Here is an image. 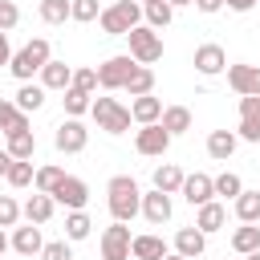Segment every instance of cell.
<instances>
[{"label":"cell","instance_id":"obj_1","mask_svg":"<svg viewBox=\"0 0 260 260\" xmlns=\"http://www.w3.org/2000/svg\"><path fill=\"white\" fill-rule=\"evenodd\" d=\"M106 203H110V215L118 223H130L134 215H142V191L130 175H114L106 183Z\"/></svg>","mask_w":260,"mask_h":260},{"label":"cell","instance_id":"obj_2","mask_svg":"<svg viewBox=\"0 0 260 260\" xmlns=\"http://www.w3.org/2000/svg\"><path fill=\"white\" fill-rule=\"evenodd\" d=\"M49 61H53V49H49V41H45V37H32L24 49H16V53H12V65H8V73H12L16 81H32V73H41Z\"/></svg>","mask_w":260,"mask_h":260},{"label":"cell","instance_id":"obj_3","mask_svg":"<svg viewBox=\"0 0 260 260\" xmlns=\"http://www.w3.org/2000/svg\"><path fill=\"white\" fill-rule=\"evenodd\" d=\"M98 24H102L106 37H130V28L142 24V4H138V0H118V4L102 8Z\"/></svg>","mask_w":260,"mask_h":260},{"label":"cell","instance_id":"obj_4","mask_svg":"<svg viewBox=\"0 0 260 260\" xmlns=\"http://www.w3.org/2000/svg\"><path fill=\"white\" fill-rule=\"evenodd\" d=\"M89 114H93L98 130H106V134H126L130 130V106H122L118 98H93Z\"/></svg>","mask_w":260,"mask_h":260},{"label":"cell","instance_id":"obj_5","mask_svg":"<svg viewBox=\"0 0 260 260\" xmlns=\"http://www.w3.org/2000/svg\"><path fill=\"white\" fill-rule=\"evenodd\" d=\"M130 57L138 61V65H154L158 57H162V32H154L150 24H138V28H130Z\"/></svg>","mask_w":260,"mask_h":260},{"label":"cell","instance_id":"obj_6","mask_svg":"<svg viewBox=\"0 0 260 260\" xmlns=\"http://www.w3.org/2000/svg\"><path fill=\"white\" fill-rule=\"evenodd\" d=\"M134 69H138V61H134L130 53H118V57H106V61L98 65V81H102V89H122Z\"/></svg>","mask_w":260,"mask_h":260},{"label":"cell","instance_id":"obj_7","mask_svg":"<svg viewBox=\"0 0 260 260\" xmlns=\"http://www.w3.org/2000/svg\"><path fill=\"white\" fill-rule=\"evenodd\" d=\"M4 150H8L12 158H20V162H32V154H37V134L28 130V114H20V122L4 134Z\"/></svg>","mask_w":260,"mask_h":260},{"label":"cell","instance_id":"obj_8","mask_svg":"<svg viewBox=\"0 0 260 260\" xmlns=\"http://www.w3.org/2000/svg\"><path fill=\"white\" fill-rule=\"evenodd\" d=\"M53 146H57L61 154H81V150L89 146V130L81 126V118H65V122L57 126V134H53Z\"/></svg>","mask_w":260,"mask_h":260},{"label":"cell","instance_id":"obj_9","mask_svg":"<svg viewBox=\"0 0 260 260\" xmlns=\"http://www.w3.org/2000/svg\"><path fill=\"white\" fill-rule=\"evenodd\" d=\"M134 150L146 154V158H162L171 150V134L162 130V122H150V126H138L134 134Z\"/></svg>","mask_w":260,"mask_h":260},{"label":"cell","instance_id":"obj_10","mask_svg":"<svg viewBox=\"0 0 260 260\" xmlns=\"http://www.w3.org/2000/svg\"><path fill=\"white\" fill-rule=\"evenodd\" d=\"M130 244H134L130 228L114 219V223L102 232V260H130Z\"/></svg>","mask_w":260,"mask_h":260},{"label":"cell","instance_id":"obj_11","mask_svg":"<svg viewBox=\"0 0 260 260\" xmlns=\"http://www.w3.org/2000/svg\"><path fill=\"white\" fill-rule=\"evenodd\" d=\"M53 203H61V207H69V211H85V203H89V187H85V179L65 175V179L57 183V191H53Z\"/></svg>","mask_w":260,"mask_h":260},{"label":"cell","instance_id":"obj_12","mask_svg":"<svg viewBox=\"0 0 260 260\" xmlns=\"http://www.w3.org/2000/svg\"><path fill=\"white\" fill-rule=\"evenodd\" d=\"M228 85L240 93V98H260V65H228Z\"/></svg>","mask_w":260,"mask_h":260},{"label":"cell","instance_id":"obj_13","mask_svg":"<svg viewBox=\"0 0 260 260\" xmlns=\"http://www.w3.org/2000/svg\"><path fill=\"white\" fill-rule=\"evenodd\" d=\"M191 65H195V73H203V77H219L223 69H228V53H223V45H199L195 49V57H191Z\"/></svg>","mask_w":260,"mask_h":260},{"label":"cell","instance_id":"obj_14","mask_svg":"<svg viewBox=\"0 0 260 260\" xmlns=\"http://www.w3.org/2000/svg\"><path fill=\"white\" fill-rule=\"evenodd\" d=\"M191 207H203V203H211L215 199V179L211 175H203V171H195V175H187L183 179V191H179Z\"/></svg>","mask_w":260,"mask_h":260},{"label":"cell","instance_id":"obj_15","mask_svg":"<svg viewBox=\"0 0 260 260\" xmlns=\"http://www.w3.org/2000/svg\"><path fill=\"white\" fill-rule=\"evenodd\" d=\"M236 134L244 142H260V98H240V126Z\"/></svg>","mask_w":260,"mask_h":260},{"label":"cell","instance_id":"obj_16","mask_svg":"<svg viewBox=\"0 0 260 260\" xmlns=\"http://www.w3.org/2000/svg\"><path fill=\"white\" fill-rule=\"evenodd\" d=\"M142 215H146V223H154V228H162V223L171 219V195H162L158 187H150V191H142Z\"/></svg>","mask_w":260,"mask_h":260},{"label":"cell","instance_id":"obj_17","mask_svg":"<svg viewBox=\"0 0 260 260\" xmlns=\"http://www.w3.org/2000/svg\"><path fill=\"white\" fill-rule=\"evenodd\" d=\"M53 207H57V203H53V195L32 191V195L24 199V207H20V215H24L28 223H37V228H41V223H49V219H53Z\"/></svg>","mask_w":260,"mask_h":260},{"label":"cell","instance_id":"obj_18","mask_svg":"<svg viewBox=\"0 0 260 260\" xmlns=\"http://www.w3.org/2000/svg\"><path fill=\"white\" fill-rule=\"evenodd\" d=\"M12 248L20 256H41L45 252V236L37 223H24V228H12Z\"/></svg>","mask_w":260,"mask_h":260},{"label":"cell","instance_id":"obj_19","mask_svg":"<svg viewBox=\"0 0 260 260\" xmlns=\"http://www.w3.org/2000/svg\"><path fill=\"white\" fill-rule=\"evenodd\" d=\"M162 98H154V93H146V98H134L130 102V118L138 122V126H150V122H162Z\"/></svg>","mask_w":260,"mask_h":260},{"label":"cell","instance_id":"obj_20","mask_svg":"<svg viewBox=\"0 0 260 260\" xmlns=\"http://www.w3.org/2000/svg\"><path fill=\"white\" fill-rule=\"evenodd\" d=\"M236 146H240V134H236V130H211V134H207V154H211L215 162H228V158L236 154Z\"/></svg>","mask_w":260,"mask_h":260},{"label":"cell","instance_id":"obj_21","mask_svg":"<svg viewBox=\"0 0 260 260\" xmlns=\"http://www.w3.org/2000/svg\"><path fill=\"white\" fill-rule=\"evenodd\" d=\"M223 223H228V207H223V203H215V199H211V203H203V207H195V228H199L203 236H211V232H219Z\"/></svg>","mask_w":260,"mask_h":260},{"label":"cell","instance_id":"obj_22","mask_svg":"<svg viewBox=\"0 0 260 260\" xmlns=\"http://www.w3.org/2000/svg\"><path fill=\"white\" fill-rule=\"evenodd\" d=\"M203 248H207V236L191 223V228H179L175 232V252L179 256H187V260H195V256H203Z\"/></svg>","mask_w":260,"mask_h":260},{"label":"cell","instance_id":"obj_23","mask_svg":"<svg viewBox=\"0 0 260 260\" xmlns=\"http://www.w3.org/2000/svg\"><path fill=\"white\" fill-rule=\"evenodd\" d=\"M41 85L45 89H69L73 85V65H65V61H49L45 69H41Z\"/></svg>","mask_w":260,"mask_h":260},{"label":"cell","instance_id":"obj_24","mask_svg":"<svg viewBox=\"0 0 260 260\" xmlns=\"http://www.w3.org/2000/svg\"><path fill=\"white\" fill-rule=\"evenodd\" d=\"M16 110L20 114H37L41 106H45V85H37V81H20V89H16Z\"/></svg>","mask_w":260,"mask_h":260},{"label":"cell","instance_id":"obj_25","mask_svg":"<svg viewBox=\"0 0 260 260\" xmlns=\"http://www.w3.org/2000/svg\"><path fill=\"white\" fill-rule=\"evenodd\" d=\"M130 256H134V260H162V256H167V244H162L158 236L142 232V236H134V244H130Z\"/></svg>","mask_w":260,"mask_h":260},{"label":"cell","instance_id":"obj_26","mask_svg":"<svg viewBox=\"0 0 260 260\" xmlns=\"http://www.w3.org/2000/svg\"><path fill=\"white\" fill-rule=\"evenodd\" d=\"M232 252H240V256L260 252V223H240L232 232Z\"/></svg>","mask_w":260,"mask_h":260},{"label":"cell","instance_id":"obj_27","mask_svg":"<svg viewBox=\"0 0 260 260\" xmlns=\"http://www.w3.org/2000/svg\"><path fill=\"white\" fill-rule=\"evenodd\" d=\"M183 171L175 167V162H162V167H154V187L162 191V195H179L183 191Z\"/></svg>","mask_w":260,"mask_h":260},{"label":"cell","instance_id":"obj_28","mask_svg":"<svg viewBox=\"0 0 260 260\" xmlns=\"http://www.w3.org/2000/svg\"><path fill=\"white\" fill-rule=\"evenodd\" d=\"M232 211H236V219L240 223H260V191H240V199L232 203Z\"/></svg>","mask_w":260,"mask_h":260},{"label":"cell","instance_id":"obj_29","mask_svg":"<svg viewBox=\"0 0 260 260\" xmlns=\"http://www.w3.org/2000/svg\"><path fill=\"white\" fill-rule=\"evenodd\" d=\"M162 130H167L171 138L187 134V130H191V110H187V106H167V110H162Z\"/></svg>","mask_w":260,"mask_h":260},{"label":"cell","instance_id":"obj_30","mask_svg":"<svg viewBox=\"0 0 260 260\" xmlns=\"http://www.w3.org/2000/svg\"><path fill=\"white\" fill-rule=\"evenodd\" d=\"M122 89H126L130 98H146V93H154V69H150V65H138Z\"/></svg>","mask_w":260,"mask_h":260},{"label":"cell","instance_id":"obj_31","mask_svg":"<svg viewBox=\"0 0 260 260\" xmlns=\"http://www.w3.org/2000/svg\"><path fill=\"white\" fill-rule=\"evenodd\" d=\"M61 106H65V114H69V118H81V114H89V106H93V93H85V89L69 85V89L61 93Z\"/></svg>","mask_w":260,"mask_h":260},{"label":"cell","instance_id":"obj_32","mask_svg":"<svg viewBox=\"0 0 260 260\" xmlns=\"http://www.w3.org/2000/svg\"><path fill=\"white\" fill-rule=\"evenodd\" d=\"M37 12L45 24H65V20H73V0H41Z\"/></svg>","mask_w":260,"mask_h":260},{"label":"cell","instance_id":"obj_33","mask_svg":"<svg viewBox=\"0 0 260 260\" xmlns=\"http://www.w3.org/2000/svg\"><path fill=\"white\" fill-rule=\"evenodd\" d=\"M142 20H146L154 32H162V28L175 20V8H171L167 0H154V4H146V8H142Z\"/></svg>","mask_w":260,"mask_h":260},{"label":"cell","instance_id":"obj_34","mask_svg":"<svg viewBox=\"0 0 260 260\" xmlns=\"http://www.w3.org/2000/svg\"><path fill=\"white\" fill-rule=\"evenodd\" d=\"M89 232H93V219H89L85 211H69V215H65V240H69V244L85 240Z\"/></svg>","mask_w":260,"mask_h":260},{"label":"cell","instance_id":"obj_35","mask_svg":"<svg viewBox=\"0 0 260 260\" xmlns=\"http://www.w3.org/2000/svg\"><path fill=\"white\" fill-rule=\"evenodd\" d=\"M61 179H65V171L49 162V167H37V179H32V187H37V191H45V195H53Z\"/></svg>","mask_w":260,"mask_h":260},{"label":"cell","instance_id":"obj_36","mask_svg":"<svg viewBox=\"0 0 260 260\" xmlns=\"http://www.w3.org/2000/svg\"><path fill=\"white\" fill-rule=\"evenodd\" d=\"M240 191H244V179L236 175V171H223V175H215V195H223V199H240Z\"/></svg>","mask_w":260,"mask_h":260},{"label":"cell","instance_id":"obj_37","mask_svg":"<svg viewBox=\"0 0 260 260\" xmlns=\"http://www.w3.org/2000/svg\"><path fill=\"white\" fill-rule=\"evenodd\" d=\"M32 179H37V167L16 158V162H12V171H8V187H16V191H20V187H28Z\"/></svg>","mask_w":260,"mask_h":260},{"label":"cell","instance_id":"obj_38","mask_svg":"<svg viewBox=\"0 0 260 260\" xmlns=\"http://www.w3.org/2000/svg\"><path fill=\"white\" fill-rule=\"evenodd\" d=\"M102 16V4L98 0H73V20L77 24H89V20H98Z\"/></svg>","mask_w":260,"mask_h":260},{"label":"cell","instance_id":"obj_39","mask_svg":"<svg viewBox=\"0 0 260 260\" xmlns=\"http://www.w3.org/2000/svg\"><path fill=\"white\" fill-rule=\"evenodd\" d=\"M16 219H20V203L12 195H0V228H16Z\"/></svg>","mask_w":260,"mask_h":260},{"label":"cell","instance_id":"obj_40","mask_svg":"<svg viewBox=\"0 0 260 260\" xmlns=\"http://www.w3.org/2000/svg\"><path fill=\"white\" fill-rule=\"evenodd\" d=\"M73 85L85 89V93H98L102 81H98V69H73Z\"/></svg>","mask_w":260,"mask_h":260},{"label":"cell","instance_id":"obj_41","mask_svg":"<svg viewBox=\"0 0 260 260\" xmlns=\"http://www.w3.org/2000/svg\"><path fill=\"white\" fill-rule=\"evenodd\" d=\"M16 122H20V110H16V102H12V98H0V130L8 134Z\"/></svg>","mask_w":260,"mask_h":260},{"label":"cell","instance_id":"obj_42","mask_svg":"<svg viewBox=\"0 0 260 260\" xmlns=\"http://www.w3.org/2000/svg\"><path fill=\"white\" fill-rule=\"evenodd\" d=\"M41 260H73V248H69V240H53V244H45Z\"/></svg>","mask_w":260,"mask_h":260},{"label":"cell","instance_id":"obj_43","mask_svg":"<svg viewBox=\"0 0 260 260\" xmlns=\"http://www.w3.org/2000/svg\"><path fill=\"white\" fill-rule=\"evenodd\" d=\"M16 20H20V8H16L12 0H0V32L16 28Z\"/></svg>","mask_w":260,"mask_h":260},{"label":"cell","instance_id":"obj_44","mask_svg":"<svg viewBox=\"0 0 260 260\" xmlns=\"http://www.w3.org/2000/svg\"><path fill=\"white\" fill-rule=\"evenodd\" d=\"M12 65V45H8V32H0V69Z\"/></svg>","mask_w":260,"mask_h":260},{"label":"cell","instance_id":"obj_45","mask_svg":"<svg viewBox=\"0 0 260 260\" xmlns=\"http://www.w3.org/2000/svg\"><path fill=\"white\" fill-rule=\"evenodd\" d=\"M223 8H232V12H252L256 0H223Z\"/></svg>","mask_w":260,"mask_h":260},{"label":"cell","instance_id":"obj_46","mask_svg":"<svg viewBox=\"0 0 260 260\" xmlns=\"http://www.w3.org/2000/svg\"><path fill=\"white\" fill-rule=\"evenodd\" d=\"M195 8L211 16V12H219V8H223V0H195Z\"/></svg>","mask_w":260,"mask_h":260},{"label":"cell","instance_id":"obj_47","mask_svg":"<svg viewBox=\"0 0 260 260\" xmlns=\"http://www.w3.org/2000/svg\"><path fill=\"white\" fill-rule=\"evenodd\" d=\"M12 162H16V158H12L8 150H0V179H8V171H12Z\"/></svg>","mask_w":260,"mask_h":260},{"label":"cell","instance_id":"obj_48","mask_svg":"<svg viewBox=\"0 0 260 260\" xmlns=\"http://www.w3.org/2000/svg\"><path fill=\"white\" fill-rule=\"evenodd\" d=\"M8 248H12V240H8V236H4V228H0V256H4Z\"/></svg>","mask_w":260,"mask_h":260},{"label":"cell","instance_id":"obj_49","mask_svg":"<svg viewBox=\"0 0 260 260\" xmlns=\"http://www.w3.org/2000/svg\"><path fill=\"white\" fill-rule=\"evenodd\" d=\"M171 8H183V4H195V0H167Z\"/></svg>","mask_w":260,"mask_h":260},{"label":"cell","instance_id":"obj_50","mask_svg":"<svg viewBox=\"0 0 260 260\" xmlns=\"http://www.w3.org/2000/svg\"><path fill=\"white\" fill-rule=\"evenodd\" d=\"M162 260H187V256H179V252H167V256H162Z\"/></svg>","mask_w":260,"mask_h":260},{"label":"cell","instance_id":"obj_51","mask_svg":"<svg viewBox=\"0 0 260 260\" xmlns=\"http://www.w3.org/2000/svg\"><path fill=\"white\" fill-rule=\"evenodd\" d=\"M244 260H260V252H252V256H244Z\"/></svg>","mask_w":260,"mask_h":260},{"label":"cell","instance_id":"obj_52","mask_svg":"<svg viewBox=\"0 0 260 260\" xmlns=\"http://www.w3.org/2000/svg\"><path fill=\"white\" fill-rule=\"evenodd\" d=\"M138 4H142V8H146V4H154V0H138Z\"/></svg>","mask_w":260,"mask_h":260}]
</instances>
